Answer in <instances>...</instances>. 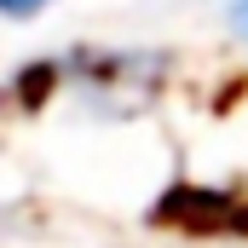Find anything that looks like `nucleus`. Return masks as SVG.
<instances>
[{
  "mask_svg": "<svg viewBox=\"0 0 248 248\" xmlns=\"http://www.w3.org/2000/svg\"><path fill=\"white\" fill-rule=\"evenodd\" d=\"M0 6H6V17H17V23H23V17H35L46 0H0Z\"/></svg>",
  "mask_w": 248,
  "mask_h": 248,
  "instance_id": "nucleus-2",
  "label": "nucleus"
},
{
  "mask_svg": "<svg viewBox=\"0 0 248 248\" xmlns=\"http://www.w3.org/2000/svg\"><path fill=\"white\" fill-rule=\"evenodd\" d=\"M225 17H231V29H237V41L248 46V0H225Z\"/></svg>",
  "mask_w": 248,
  "mask_h": 248,
  "instance_id": "nucleus-1",
  "label": "nucleus"
}]
</instances>
